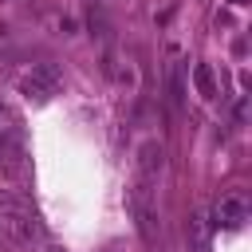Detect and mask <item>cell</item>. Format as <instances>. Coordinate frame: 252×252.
Segmentation results:
<instances>
[{"mask_svg":"<svg viewBox=\"0 0 252 252\" xmlns=\"http://www.w3.org/2000/svg\"><path fill=\"white\" fill-rule=\"evenodd\" d=\"M126 209H130V217H134L138 236H142L146 244H154V236H158V205H154V181H150V177H138V181L130 185Z\"/></svg>","mask_w":252,"mask_h":252,"instance_id":"cell-1","label":"cell"},{"mask_svg":"<svg viewBox=\"0 0 252 252\" xmlns=\"http://www.w3.org/2000/svg\"><path fill=\"white\" fill-rule=\"evenodd\" d=\"M0 177L4 181H24L28 177V150L20 134H0Z\"/></svg>","mask_w":252,"mask_h":252,"instance_id":"cell-2","label":"cell"},{"mask_svg":"<svg viewBox=\"0 0 252 252\" xmlns=\"http://www.w3.org/2000/svg\"><path fill=\"white\" fill-rule=\"evenodd\" d=\"M161 165H165V150H161V142H158V138H142L138 150H134V169H138V177L158 181Z\"/></svg>","mask_w":252,"mask_h":252,"instance_id":"cell-3","label":"cell"},{"mask_svg":"<svg viewBox=\"0 0 252 252\" xmlns=\"http://www.w3.org/2000/svg\"><path fill=\"white\" fill-rule=\"evenodd\" d=\"M213 217H217V224H224V228H240V224L248 220V201H244V193H224V197L217 201Z\"/></svg>","mask_w":252,"mask_h":252,"instance_id":"cell-4","label":"cell"},{"mask_svg":"<svg viewBox=\"0 0 252 252\" xmlns=\"http://www.w3.org/2000/svg\"><path fill=\"white\" fill-rule=\"evenodd\" d=\"M32 79H35L47 94H55V91L63 87V67H59V63H35V67H32Z\"/></svg>","mask_w":252,"mask_h":252,"instance_id":"cell-5","label":"cell"},{"mask_svg":"<svg viewBox=\"0 0 252 252\" xmlns=\"http://www.w3.org/2000/svg\"><path fill=\"white\" fill-rule=\"evenodd\" d=\"M193 87L201 98H217V75L209 63H193Z\"/></svg>","mask_w":252,"mask_h":252,"instance_id":"cell-6","label":"cell"},{"mask_svg":"<svg viewBox=\"0 0 252 252\" xmlns=\"http://www.w3.org/2000/svg\"><path fill=\"white\" fill-rule=\"evenodd\" d=\"M24 209H32L24 193H16V189H0V213H24Z\"/></svg>","mask_w":252,"mask_h":252,"instance_id":"cell-7","label":"cell"},{"mask_svg":"<svg viewBox=\"0 0 252 252\" xmlns=\"http://www.w3.org/2000/svg\"><path fill=\"white\" fill-rule=\"evenodd\" d=\"M20 94H24V98H32V102H47V98H51V94L32 79V75H28V79H20Z\"/></svg>","mask_w":252,"mask_h":252,"instance_id":"cell-8","label":"cell"},{"mask_svg":"<svg viewBox=\"0 0 252 252\" xmlns=\"http://www.w3.org/2000/svg\"><path fill=\"white\" fill-rule=\"evenodd\" d=\"M32 252H67V248H63V244H55L51 236H43V240H39V244H35Z\"/></svg>","mask_w":252,"mask_h":252,"instance_id":"cell-9","label":"cell"},{"mask_svg":"<svg viewBox=\"0 0 252 252\" xmlns=\"http://www.w3.org/2000/svg\"><path fill=\"white\" fill-rule=\"evenodd\" d=\"M59 32H63V35H75V20L63 16V20H59Z\"/></svg>","mask_w":252,"mask_h":252,"instance_id":"cell-10","label":"cell"},{"mask_svg":"<svg viewBox=\"0 0 252 252\" xmlns=\"http://www.w3.org/2000/svg\"><path fill=\"white\" fill-rule=\"evenodd\" d=\"M102 252H118V244H106V248H102Z\"/></svg>","mask_w":252,"mask_h":252,"instance_id":"cell-11","label":"cell"},{"mask_svg":"<svg viewBox=\"0 0 252 252\" xmlns=\"http://www.w3.org/2000/svg\"><path fill=\"white\" fill-rule=\"evenodd\" d=\"M4 35H8V28H4V24H0V39H4Z\"/></svg>","mask_w":252,"mask_h":252,"instance_id":"cell-12","label":"cell"},{"mask_svg":"<svg viewBox=\"0 0 252 252\" xmlns=\"http://www.w3.org/2000/svg\"><path fill=\"white\" fill-rule=\"evenodd\" d=\"M232 4H244V0H232Z\"/></svg>","mask_w":252,"mask_h":252,"instance_id":"cell-13","label":"cell"}]
</instances>
